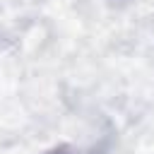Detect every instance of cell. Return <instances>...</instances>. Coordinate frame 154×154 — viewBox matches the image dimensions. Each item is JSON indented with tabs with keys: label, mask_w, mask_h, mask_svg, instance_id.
Returning <instances> with one entry per match:
<instances>
[{
	"label": "cell",
	"mask_w": 154,
	"mask_h": 154,
	"mask_svg": "<svg viewBox=\"0 0 154 154\" xmlns=\"http://www.w3.org/2000/svg\"><path fill=\"white\" fill-rule=\"evenodd\" d=\"M41 154H99V149L96 147H77L72 142H60V144L43 149Z\"/></svg>",
	"instance_id": "obj_1"
}]
</instances>
